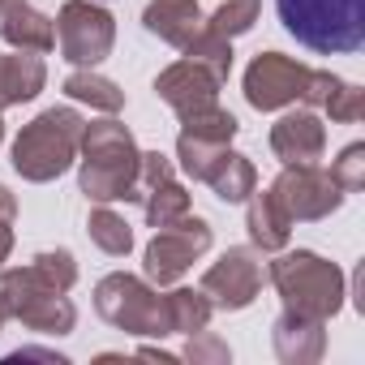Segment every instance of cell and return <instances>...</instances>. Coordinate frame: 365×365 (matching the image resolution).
<instances>
[{
  "mask_svg": "<svg viewBox=\"0 0 365 365\" xmlns=\"http://www.w3.org/2000/svg\"><path fill=\"white\" fill-rule=\"evenodd\" d=\"M279 22L318 56L356 52L365 43V0H275Z\"/></svg>",
  "mask_w": 365,
  "mask_h": 365,
  "instance_id": "obj_1",
  "label": "cell"
},
{
  "mask_svg": "<svg viewBox=\"0 0 365 365\" xmlns=\"http://www.w3.org/2000/svg\"><path fill=\"white\" fill-rule=\"evenodd\" d=\"M78 142H82V116L69 108H52L35 125L22 129V138L14 146V168L31 180H48L69 168Z\"/></svg>",
  "mask_w": 365,
  "mask_h": 365,
  "instance_id": "obj_2",
  "label": "cell"
},
{
  "mask_svg": "<svg viewBox=\"0 0 365 365\" xmlns=\"http://www.w3.org/2000/svg\"><path fill=\"white\" fill-rule=\"evenodd\" d=\"M133 172H138V155L133 142L120 125H95L86 133V172H82V190L99 202L112 198H129L133 194Z\"/></svg>",
  "mask_w": 365,
  "mask_h": 365,
  "instance_id": "obj_3",
  "label": "cell"
},
{
  "mask_svg": "<svg viewBox=\"0 0 365 365\" xmlns=\"http://www.w3.org/2000/svg\"><path fill=\"white\" fill-rule=\"evenodd\" d=\"M331 86H335L331 78H318V73L284 61L279 52L258 56L245 73V95L254 108H279L288 99H327Z\"/></svg>",
  "mask_w": 365,
  "mask_h": 365,
  "instance_id": "obj_4",
  "label": "cell"
},
{
  "mask_svg": "<svg viewBox=\"0 0 365 365\" xmlns=\"http://www.w3.org/2000/svg\"><path fill=\"white\" fill-rule=\"evenodd\" d=\"M61 48L73 65H95L112 48V18L103 9H91L82 0L61 9Z\"/></svg>",
  "mask_w": 365,
  "mask_h": 365,
  "instance_id": "obj_5",
  "label": "cell"
},
{
  "mask_svg": "<svg viewBox=\"0 0 365 365\" xmlns=\"http://www.w3.org/2000/svg\"><path fill=\"white\" fill-rule=\"evenodd\" d=\"M211 245V228L202 224V220H185L180 228H168L163 224V232L150 241V250H146V271H150V279H172V275H180L190 262H194V254H202Z\"/></svg>",
  "mask_w": 365,
  "mask_h": 365,
  "instance_id": "obj_6",
  "label": "cell"
},
{
  "mask_svg": "<svg viewBox=\"0 0 365 365\" xmlns=\"http://www.w3.org/2000/svg\"><path fill=\"white\" fill-rule=\"evenodd\" d=\"M215 73H202V65L198 61H185V65H172L159 82H155V91L172 103V108H180L185 116H194V112H207V108H215Z\"/></svg>",
  "mask_w": 365,
  "mask_h": 365,
  "instance_id": "obj_7",
  "label": "cell"
},
{
  "mask_svg": "<svg viewBox=\"0 0 365 365\" xmlns=\"http://www.w3.org/2000/svg\"><path fill=\"white\" fill-rule=\"evenodd\" d=\"M275 202L288 215H322L327 207L339 202V194H335V180L331 176H322L314 168H301V172H288L275 185Z\"/></svg>",
  "mask_w": 365,
  "mask_h": 365,
  "instance_id": "obj_8",
  "label": "cell"
},
{
  "mask_svg": "<svg viewBox=\"0 0 365 365\" xmlns=\"http://www.w3.org/2000/svg\"><path fill=\"white\" fill-rule=\"evenodd\" d=\"M198 22H202V14L194 0H150V9H146V31H155L180 48H190L198 39Z\"/></svg>",
  "mask_w": 365,
  "mask_h": 365,
  "instance_id": "obj_9",
  "label": "cell"
},
{
  "mask_svg": "<svg viewBox=\"0 0 365 365\" xmlns=\"http://www.w3.org/2000/svg\"><path fill=\"white\" fill-rule=\"evenodd\" d=\"M271 146L288 159V163H309V159H318V150H322V125L314 120V116H284L279 125H275V133H271Z\"/></svg>",
  "mask_w": 365,
  "mask_h": 365,
  "instance_id": "obj_10",
  "label": "cell"
},
{
  "mask_svg": "<svg viewBox=\"0 0 365 365\" xmlns=\"http://www.w3.org/2000/svg\"><path fill=\"white\" fill-rule=\"evenodd\" d=\"M254 284H258V267L250 262L245 250L224 254V262L207 275V288H211V292H228V297H220V301H228V305H245L250 292H254Z\"/></svg>",
  "mask_w": 365,
  "mask_h": 365,
  "instance_id": "obj_11",
  "label": "cell"
},
{
  "mask_svg": "<svg viewBox=\"0 0 365 365\" xmlns=\"http://www.w3.org/2000/svg\"><path fill=\"white\" fill-rule=\"evenodd\" d=\"M39 86H43L39 56H0V108L31 99Z\"/></svg>",
  "mask_w": 365,
  "mask_h": 365,
  "instance_id": "obj_12",
  "label": "cell"
},
{
  "mask_svg": "<svg viewBox=\"0 0 365 365\" xmlns=\"http://www.w3.org/2000/svg\"><path fill=\"white\" fill-rule=\"evenodd\" d=\"M207 180L215 185V194H220L224 202H241V198L254 190V168H250L241 155H224L220 168H211Z\"/></svg>",
  "mask_w": 365,
  "mask_h": 365,
  "instance_id": "obj_13",
  "label": "cell"
},
{
  "mask_svg": "<svg viewBox=\"0 0 365 365\" xmlns=\"http://www.w3.org/2000/svg\"><path fill=\"white\" fill-rule=\"evenodd\" d=\"M250 228H254V241H262V245H279L288 237V211L275 202V194H267V198L254 202Z\"/></svg>",
  "mask_w": 365,
  "mask_h": 365,
  "instance_id": "obj_14",
  "label": "cell"
},
{
  "mask_svg": "<svg viewBox=\"0 0 365 365\" xmlns=\"http://www.w3.org/2000/svg\"><path fill=\"white\" fill-rule=\"evenodd\" d=\"M65 91L73 95V99H86V103H95V108H103V112H116L125 99H120V91L112 86V82H103V78H91V73H73L69 82H65Z\"/></svg>",
  "mask_w": 365,
  "mask_h": 365,
  "instance_id": "obj_15",
  "label": "cell"
},
{
  "mask_svg": "<svg viewBox=\"0 0 365 365\" xmlns=\"http://www.w3.org/2000/svg\"><path fill=\"white\" fill-rule=\"evenodd\" d=\"M91 237H95L108 254H125V250H129V228H125L112 211H95V215H91Z\"/></svg>",
  "mask_w": 365,
  "mask_h": 365,
  "instance_id": "obj_16",
  "label": "cell"
},
{
  "mask_svg": "<svg viewBox=\"0 0 365 365\" xmlns=\"http://www.w3.org/2000/svg\"><path fill=\"white\" fill-rule=\"evenodd\" d=\"M254 14H258V5L254 0H232V5H224L220 14H215V35H241V31H250V22H254Z\"/></svg>",
  "mask_w": 365,
  "mask_h": 365,
  "instance_id": "obj_17",
  "label": "cell"
}]
</instances>
